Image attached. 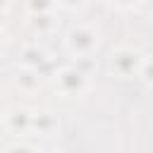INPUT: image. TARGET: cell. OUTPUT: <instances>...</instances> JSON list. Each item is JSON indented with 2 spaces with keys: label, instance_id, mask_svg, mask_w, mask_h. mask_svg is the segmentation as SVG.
I'll return each instance as SVG.
<instances>
[{
  "label": "cell",
  "instance_id": "obj_3",
  "mask_svg": "<svg viewBox=\"0 0 153 153\" xmlns=\"http://www.w3.org/2000/svg\"><path fill=\"white\" fill-rule=\"evenodd\" d=\"M55 81V88L62 93V96H81L86 88H88V76L81 74L76 67L72 65H65L57 69V74L53 76Z\"/></svg>",
  "mask_w": 153,
  "mask_h": 153
},
{
  "label": "cell",
  "instance_id": "obj_15",
  "mask_svg": "<svg viewBox=\"0 0 153 153\" xmlns=\"http://www.w3.org/2000/svg\"><path fill=\"white\" fill-rule=\"evenodd\" d=\"M5 41H7V38H5V33H2V31H0V50H2V48H5Z\"/></svg>",
  "mask_w": 153,
  "mask_h": 153
},
{
  "label": "cell",
  "instance_id": "obj_7",
  "mask_svg": "<svg viewBox=\"0 0 153 153\" xmlns=\"http://www.w3.org/2000/svg\"><path fill=\"white\" fill-rule=\"evenodd\" d=\"M17 84H19V88H24V91H38L41 84H43V76L38 74V69L22 67L19 74H17Z\"/></svg>",
  "mask_w": 153,
  "mask_h": 153
},
{
  "label": "cell",
  "instance_id": "obj_14",
  "mask_svg": "<svg viewBox=\"0 0 153 153\" xmlns=\"http://www.w3.org/2000/svg\"><path fill=\"white\" fill-rule=\"evenodd\" d=\"M108 2L115 5V7H120V10H129V7L139 5V0H108Z\"/></svg>",
  "mask_w": 153,
  "mask_h": 153
},
{
  "label": "cell",
  "instance_id": "obj_16",
  "mask_svg": "<svg viewBox=\"0 0 153 153\" xmlns=\"http://www.w3.org/2000/svg\"><path fill=\"white\" fill-rule=\"evenodd\" d=\"M10 5V0H0V12H5V7Z\"/></svg>",
  "mask_w": 153,
  "mask_h": 153
},
{
  "label": "cell",
  "instance_id": "obj_11",
  "mask_svg": "<svg viewBox=\"0 0 153 153\" xmlns=\"http://www.w3.org/2000/svg\"><path fill=\"white\" fill-rule=\"evenodd\" d=\"M139 76H141L146 84H151V86H153V57H143L141 69H139Z\"/></svg>",
  "mask_w": 153,
  "mask_h": 153
},
{
  "label": "cell",
  "instance_id": "obj_4",
  "mask_svg": "<svg viewBox=\"0 0 153 153\" xmlns=\"http://www.w3.org/2000/svg\"><path fill=\"white\" fill-rule=\"evenodd\" d=\"M36 136H53L57 131V117L48 110H38L31 115V129Z\"/></svg>",
  "mask_w": 153,
  "mask_h": 153
},
{
  "label": "cell",
  "instance_id": "obj_13",
  "mask_svg": "<svg viewBox=\"0 0 153 153\" xmlns=\"http://www.w3.org/2000/svg\"><path fill=\"white\" fill-rule=\"evenodd\" d=\"M84 2L86 0H57V5H62L65 10H79V7H84Z\"/></svg>",
  "mask_w": 153,
  "mask_h": 153
},
{
  "label": "cell",
  "instance_id": "obj_5",
  "mask_svg": "<svg viewBox=\"0 0 153 153\" xmlns=\"http://www.w3.org/2000/svg\"><path fill=\"white\" fill-rule=\"evenodd\" d=\"M31 115H33V112L26 110V108H12V110L5 115V124H7L10 131L24 134V131L31 129Z\"/></svg>",
  "mask_w": 153,
  "mask_h": 153
},
{
  "label": "cell",
  "instance_id": "obj_1",
  "mask_svg": "<svg viewBox=\"0 0 153 153\" xmlns=\"http://www.w3.org/2000/svg\"><path fill=\"white\" fill-rule=\"evenodd\" d=\"M65 45L74 57L93 55L96 48H98V31L93 26H88V24H74L65 36Z\"/></svg>",
  "mask_w": 153,
  "mask_h": 153
},
{
  "label": "cell",
  "instance_id": "obj_9",
  "mask_svg": "<svg viewBox=\"0 0 153 153\" xmlns=\"http://www.w3.org/2000/svg\"><path fill=\"white\" fill-rule=\"evenodd\" d=\"M72 67H76L81 74H86V76H91L96 69H98V60L93 57V55H79V57H74V62H72Z\"/></svg>",
  "mask_w": 153,
  "mask_h": 153
},
{
  "label": "cell",
  "instance_id": "obj_10",
  "mask_svg": "<svg viewBox=\"0 0 153 153\" xmlns=\"http://www.w3.org/2000/svg\"><path fill=\"white\" fill-rule=\"evenodd\" d=\"M57 0H26V7L31 14H50L55 10Z\"/></svg>",
  "mask_w": 153,
  "mask_h": 153
},
{
  "label": "cell",
  "instance_id": "obj_6",
  "mask_svg": "<svg viewBox=\"0 0 153 153\" xmlns=\"http://www.w3.org/2000/svg\"><path fill=\"white\" fill-rule=\"evenodd\" d=\"M48 50L41 45V43H29L22 48V55H19V62L22 67H31V69H38L45 60H48Z\"/></svg>",
  "mask_w": 153,
  "mask_h": 153
},
{
  "label": "cell",
  "instance_id": "obj_12",
  "mask_svg": "<svg viewBox=\"0 0 153 153\" xmlns=\"http://www.w3.org/2000/svg\"><path fill=\"white\" fill-rule=\"evenodd\" d=\"M5 153H36V148L29 146V143H12Z\"/></svg>",
  "mask_w": 153,
  "mask_h": 153
},
{
  "label": "cell",
  "instance_id": "obj_2",
  "mask_svg": "<svg viewBox=\"0 0 153 153\" xmlns=\"http://www.w3.org/2000/svg\"><path fill=\"white\" fill-rule=\"evenodd\" d=\"M141 62H143V55H141L136 48L122 45V48L112 50V55H110V72H112L115 76L129 79V76H136V74H139Z\"/></svg>",
  "mask_w": 153,
  "mask_h": 153
},
{
  "label": "cell",
  "instance_id": "obj_17",
  "mask_svg": "<svg viewBox=\"0 0 153 153\" xmlns=\"http://www.w3.org/2000/svg\"><path fill=\"white\" fill-rule=\"evenodd\" d=\"M48 153H60V151H48Z\"/></svg>",
  "mask_w": 153,
  "mask_h": 153
},
{
  "label": "cell",
  "instance_id": "obj_8",
  "mask_svg": "<svg viewBox=\"0 0 153 153\" xmlns=\"http://www.w3.org/2000/svg\"><path fill=\"white\" fill-rule=\"evenodd\" d=\"M55 17H53V12L50 14H31V19H29V26H31V31L33 33H38V36H45V33H50L53 29H55Z\"/></svg>",
  "mask_w": 153,
  "mask_h": 153
}]
</instances>
